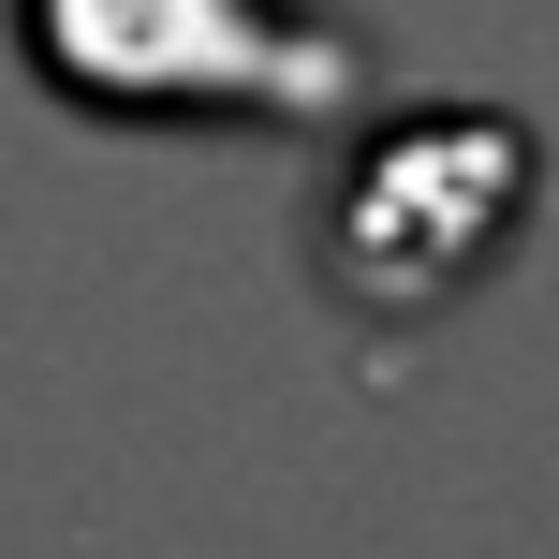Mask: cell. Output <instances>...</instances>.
I'll return each instance as SVG.
<instances>
[{
    "label": "cell",
    "mask_w": 559,
    "mask_h": 559,
    "mask_svg": "<svg viewBox=\"0 0 559 559\" xmlns=\"http://www.w3.org/2000/svg\"><path fill=\"white\" fill-rule=\"evenodd\" d=\"M15 59L88 133H309L383 104V29L338 0H15Z\"/></svg>",
    "instance_id": "obj_2"
},
{
    "label": "cell",
    "mask_w": 559,
    "mask_h": 559,
    "mask_svg": "<svg viewBox=\"0 0 559 559\" xmlns=\"http://www.w3.org/2000/svg\"><path fill=\"white\" fill-rule=\"evenodd\" d=\"M309 192V295L354 338H427L486 295L545 222V133L515 104H368L338 118Z\"/></svg>",
    "instance_id": "obj_1"
}]
</instances>
